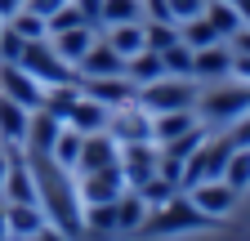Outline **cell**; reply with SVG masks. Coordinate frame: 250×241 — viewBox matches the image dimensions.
<instances>
[{
    "mask_svg": "<svg viewBox=\"0 0 250 241\" xmlns=\"http://www.w3.org/2000/svg\"><path fill=\"white\" fill-rule=\"evenodd\" d=\"M27 165L36 174V201L45 210V219L67 241H85V228H81V210L85 205H81V192H76V170L58 165L49 152H27Z\"/></svg>",
    "mask_w": 250,
    "mask_h": 241,
    "instance_id": "obj_1",
    "label": "cell"
},
{
    "mask_svg": "<svg viewBox=\"0 0 250 241\" xmlns=\"http://www.w3.org/2000/svg\"><path fill=\"white\" fill-rule=\"evenodd\" d=\"M219 219H210L206 210L188 197L183 188L174 197H166L161 205H147V219L139 223V237H179V232H206Z\"/></svg>",
    "mask_w": 250,
    "mask_h": 241,
    "instance_id": "obj_2",
    "label": "cell"
},
{
    "mask_svg": "<svg viewBox=\"0 0 250 241\" xmlns=\"http://www.w3.org/2000/svg\"><path fill=\"white\" fill-rule=\"evenodd\" d=\"M197 94H201V89H197L192 76H156V80L139 85L134 103L147 107V112L156 116V112H183V107H197Z\"/></svg>",
    "mask_w": 250,
    "mask_h": 241,
    "instance_id": "obj_3",
    "label": "cell"
},
{
    "mask_svg": "<svg viewBox=\"0 0 250 241\" xmlns=\"http://www.w3.org/2000/svg\"><path fill=\"white\" fill-rule=\"evenodd\" d=\"M228 157H232V139H228V130L206 134L201 147L183 161V179H179V183H183V188H192V183H206V179H224Z\"/></svg>",
    "mask_w": 250,
    "mask_h": 241,
    "instance_id": "obj_4",
    "label": "cell"
},
{
    "mask_svg": "<svg viewBox=\"0 0 250 241\" xmlns=\"http://www.w3.org/2000/svg\"><path fill=\"white\" fill-rule=\"evenodd\" d=\"M18 63L36 76L41 85H67V80H81L76 76V67L62 58L54 45H49V36H41V40H27L22 45V54H18Z\"/></svg>",
    "mask_w": 250,
    "mask_h": 241,
    "instance_id": "obj_5",
    "label": "cell"
},
{
    "mask_svg": "<svg viewBox=\"0 0 250 241\" xmlns=\"http://www.w3.org/2000/svg\"><path fill=\"white\" fill-rule=\"evenodd\" d=\"M241 112H250V85H219L214 80V89L197 94V116L206 125H228Z\"/></svg>",
    "mask_w": 250,
    "mask_h": 241,
    "instance_id": "obj_6",
    "label": "cell"
},
{
    "mask_svg": "<svg viewBox=\"0 0 250 241\" xmlns=\"http://www.w3.org/2000/svg\"><path fill=\"white\" fill-rule=\"evenodd\" d=\"M107 134L116 143H152V112L139 107L134 99L107 112Z\"/></svg>",
    "mask_w": 250,
    "mask_h": 241,
    "instance_id": "obj_7",
    "label": "cell"
},
{
    "mask_svg": "<svg viewBox=\"0 0 250 241\" xmlns=\"http://www.w3.org/2000/svg\"><path fill=\"white\" fill-rule=\"evenodd\" d=\"M0 94L14 99V103H22L27 112H36L41 99H45V85L31 76L22 63H0Z\"/></svg>",
    "mask_w": 250,
    "mask_h": 241,
    "instance_id": "obj_8",
    "label": "cell"
},
{
    "mask_svg": "<svg viewBox=\"0 0 250 241\" xmlns=\"http://www.w3.org/2000/svg\"><path fill=\"white\" fill-rule=\"evenodd\" d=\"M9 147V170H5V188H0V201H36V174L27 165L22 143H5Z\"/></svg>",
    "mask_w": 250,
    "mask_h": 241,
    "instance_id": "obj_9",
    "label": "cell"
},
{
    "mask_svg": "<svg viewBox=\"0 0 250 241\" xmlns=\"http://www.w3.org/2000/svg\"><path fill=\"white\" fill-rule=\"evenodd\" d=\"M76 192H81V205H89V201H116L125 192V174H121V165L85 170V174H76Z\"/></svg>",
    "mask_w": 250,
    "mask_h": 241,
    "instance_id": "obj_10",
    "label": "cell"
},
{
    "mask_svg": "<svg viewBox=\"0 0 250 241\" xmlns=\"http://www.w3.org/2000/svg\"><path fill=\"white\" fill-rule=\"evenodd\" d=\"M232 76V45L228 40H214V45H201L192 49V80H228Z\"/></svg>",
    "mask_w": 250,
    "mask_h": 241,
    "instance_id": "obj_11",
    "label": "cell"
},
{
    "mask_svg": "<svg viewBox=\"0 0 250 241\" xmlns=\"http://www.w3.org/2000/svg\"><path fill=\"white\" fill-rule=\"evenodd\" d=\"M156 161H161V152H156V143H121V174H125V188H139L143 179L156 174Z\"/></svg>",
    "mask_w": 250,
    "mask_h": 241,
    "instance_id": "obj_12",
    "label": "cell"
},
{
    "mask_svg": "<svg viewBox=\"0 0 250 241\" xmlns=\"http://www.w3.org/2000/svg\"><path fill=\"white\" fill-rule=\"evenodd\" d=\"M183 192L192 197L210 219H219V223L232 215V205H237V197H241V192H232V188L224 183V179H206V183H192V188H183Z\"/></svg>",
    "mask_w": 250,
    "mask_h": 241,
    "instance_id": "obj_13",
    "label": "cell"
},
{
    "mask_svg": "<svg viewBox=\"0 0 250 241\" xmlns=\"http://www.w3.org/2000/svg\"><path fill=\"white\" fill-rule=\"evenodd\" d=\"M125 72V54H116L103 36H94V45L76 58V76H121Z\"/></svg>",
    "mask_w": 250,
    "mask_h": 241,
    "instance_id": "obj_14",
    "label": "cell"
},
{
    "mask_svg": "<svg viewBox=\"0 0 250 241\" xmlns=\"http://www.w3.org/2000/svg\"><path fill=\"white\" fill-rule=\"evenodd\" d=\"M116 157H121V143L107 134V130H94V134H85V143H81V157H76V174H85V170H103V165H116Z\"/></svg>",
    "mask_w": 250,
    "mask_h": 241,
    "instance_id": "obj_15",
    "label": "cell"
},
{
    "mask_svg": "<svg viewBox=\"0 0 250 241\" xmlns=\"http://www.w3.org/2000/svg\"><path fill=\"white\" fill-rule=\"evenodd\" d=\"M81 94H89V99H99V103H107V107H121V103H130L134 94H139V85L130 80V76H85L81 80Z\"/></svg>",
    "mask_w": 250,
    "mask_h": 241,
    "instance_id": "obj_16",
    "label": "cell"
},
{
    "mask_svg": "<svg viewBox=\"0 0 250 241\" xmlns=\"http://www.w3.org/2000/svg\"><path fill=\"white\" fill-rule=\"evenodd\" d=\"M5 223H9V241H22V237H36L49 219L41 201H5Z\"/></svg>",
    "mask_w": 250,
    "mask_h": 241,
    "instance_id": "obj_17",
    "label": "cell"
},
{
    "mask_svg": "<svg viewBox=\"0 0 250 241\" xmlns=\"http://www.w3.org/2000/svg\"><path fill=\"white\" fill-rule=\"evenodd\" d=\"M85 241H112L116 237V201H89L81 210Z\"/></svg>",
    "mask_w": 250,
    "mask_h": 241,
    "instance_id": "obj_18",
    "label": "cell"
},
{
    "mask_svg": "<svg viewBox=\"0 0 250 241\" xmlns=\"http://www.w3.org/2000/svg\"><path fill=\"white\" fill-rule=\"evenodd\" d=\"M58 134H62V120L49 116L45 107H36V112H31V120H27V139H22V147H27V152H54Z\"/></svg>",
    "mask_w": 250,
    "mask_h": 241,
    "instance_id": "obj_19",
    "label": "cell"
},
{
    "mask_svg": "<svg viewBox=\"0 0 250 241\" xmlns=\"http://www.w3.org/2000/svg\"><path fill=\"white\" fill-rule=\"evenodd\" d=\"M107 112H112L107 103L81 94V99L72 103V112H67V120H62V125H72V130H81V134H94V130H107Z\"/></svg>",
    "mask_w": 250,
    "mask_h": 241,
    "instance_id": "obj_20",
    "label": "cell"
},
{
    "mask_svg": "<svg viewBox=\"0 0 250 241\" xmlns=\"http://www.w3.org/2000/svg\"><path fill=\"white\" fill-rule=\"evenodd\" d=\"M201 125L197 107H183V112H156L152 116V143H166V139H179L183 130Z\"/></svg>",
    "mask_w": 250,
    "mask_h": 241,
    "instance_id": "obj_21",
    "label": "cell"
},
{
    "mask_svg": "<svg viewBox=\"0 0 250 241\" xmlns=\"http://www.w3.org/2000/svg\"><path fill=\"white\" fill-rule=\"evenodd\" d=\"M99 36L116 49V54H139L143 49V18H134V22H112V27H99Z\"/></svg>",
    "mask_w": 250,
    "mask_h": 241,
    "instance_id": "obj_22",
    "label": "cell"
},
{
    "mask_svg": "<svg viewBox=\"0 0 250 241\" xmlns=\"http://www.w3.org/2000/svg\"><path fill=\"white\" fill-rule=\"evenodd\" d=\"M94 36H99V27H85V22H81V27H67V32L49 36V45H54V49H58L62 58H67L72 67H76V58H81V54H85V49L94 45Z\"/></svg>",
    "mask_w": 250,
    "mask_h": 241,
    "instance_id": "obj_23",
    "label": "cell"
},
{
    "mask_svg": "<svg viewBox=\"0 0 250 241\" xmlns=\"http://www.w3.org/2000/svg\"><path fill=\"white\" fill-rule=\"evenodd\" d=\"M147 219V201L134 192V188H125L121 197H116V237H125V232H139V223Z\"/></svg>",
    "mask_w": 250,
    "mask_h": 241,
    "instance_id": "obj_24",
    "label": "cell"
},
{
    "mask_svg": "<svg viewBox=\"0 0 250 241\" xmlns=\"http://www.w3.org/2000/svg\"><path fill=\"white\" fill-rule=\"evenodd\" d=\"M27 120H31V112L22 103L0 94V143H22L27 139Z\"/></svg>",
    "mask_w": 250,
    "mask_h": 241,
    "instance_id": "obj_25",
    "label": "cell"
},
{
    "mask_svg": "<svg viewBox=\"0 0 250 241\" xmlns=\"http://www.w3.org/2000/svg\"><path fill=\"white\" fill-rule=\"evenodd\" d=\"M81 99V80H67V85H45V99H41V107L49 112V116H58V120H67V112H72V103Z\"/></svg>",
    "mask_w": 250,
    "mask_h": 241,
    "instance_id": "obj_26",
    "label": "cell"
},
{
    "mask_svg": "<svg viewBox=\"0 0 250 241\" xmlns=\"http://www.w3.org/2000/svg\"><path fill=\"white\" fill-rule=\"evenodd\" d=\"M125 76H130L134 85H147V80H156V76H166V67H161V54H152V49L130 54V58H125Z\"/></svg>",
    "mask_w": 250,
    "mask_h": 241,
    "instance_id": "obj_27",
    "label": "cell"
},
{
    "mask_svg": "<svg viewBox=\"0 0 250 241\" xmlns=\"http://www.w3.org/2000/svg\"><path fill=\"white\" fill-rule=\"evenodd\" d=\"M179 40L192 45V49H201V45H214V40H224V36L214 32V22H210L206 14H197V18H183V22H179Z\"/></svg>",
    "mask_w": 250,
    "mask_h": 241,
    "instance_id": "obj_28",
    "label": "cell"
},
{
    "mask_svg": "<svg viewBox=\"0 0 250 241\" xmlns=\"http://www.w3.org/2000/svg\"><path fill=\"white\" fill-rule=\"evenodd\" d=\"M206 18L214 22V32L224 36V40H228L237 27H241V14H237V5H232V0H206Z\"/></svg>",
    "mask_w": 250,
    "mask_h": 241,
    "instance_id": "obj_29",
    "label": "cell"
},
{
    "mask_svg": "<svg viewBox=\"0 0 250 241\" xmlns=\"http://www.w3.org/2000/svg\"><path fill=\"white\" fill-rule=\"evenodd\" d=\"M224 183L232 192H246L250 188V147H232V157L224 165Z\"/></svg>",
    "mask_w": 250,
    "mask_h": 241,
    "instance_id": "obj_30",
    "label": "cell"
},
{
    "mask_svg": "<svg viewBox=\"0 0 250 241\" xmlns=\"http://www.w3.org/2000/svg\"><path fill=\"white\" fill-rule=\"evenodd\" d=\"M174 40H179V22H147V18H143V49L161 54V49H170Z\"/></svg>",
    "mask_w": 250,
    "mask_h": 241,
    "instance_id": "obj_31",
    "label": "cell"
},
{
    "mask_svg": "<svg viewBox=\"0 0 250 241\" xmlns=\"http://www.w3.org/2000/svg\"><path fill=\"white\" fill-rule=\"evenodd\" d=\"M81 143H85V134H81V130L62 125V134H58V143H54V152H49V157H54L58 165H67V170H72V165H76V157H81Z\"/></svg>",
    "mask_w": 250,
    "mask_h": 241,
    "instance_id": "obj_32",
    "label": "cell"
},
{
    "mask_svg": "<svg viewBox=\"0 0 250 241\" xmlns=\"http://www.w3.org/2000/svg\"><path fill=\"white\" fill-rule=\"evenodd\" d=\"M161 67H166V76H192V45L174 40L170 49H161Z\"/></svg>",
    "mask_w": 250,
    "mask_h": 241,
    "instance_id": "obj_33",
    "label": "cell"
},
{
    "mask_svg": "<svg viewBox=\"0 0 250 241\" xmlns=\"http://www.w3.org/2000/svg\"><path fill=\"white\" fill-rule=\"evenodd\" d=\"M134 18H143V0H103V22H99V27L134 22Z\"/></svg>",
    "mask_w": 250,
    "mask_h": 241,
    "instance_id": "obj_34",
    "label": "cell"
},
{
    "mask_svg": "<svg viewBox=\"0 0 250 241\" xmlns=\"http://www.w3.org/2000/svg\"><path fill=\"white\" fill-rule=\"evenodd\" d=\"M134 192H139L147 205H161L166 197H174V192H179V183H174V179H166V174H152V179H143Z\"/></svg>",
    "mask_w": 250,
    "mask_h": 241,
    "instance_id": "obj_35",
    "label": "cell"
},
{
    "mask_svg": "<svg viewBox=\"0 0 250 241\" xmlns=\"http://www.w3.org/2000/svg\"><path fill=\"white\" fill-rule=\"evenodd\" d=\"M85 18H81V9H76V0H67V5H58L49 18H45V32L49 36H58V32H67V27H81ZM89 27V22H85Z\"/></svg>",
    "mask_w": 250,
    "mask_h": 241,
    "instance_id": "obj_36",
    "label": "cell"
},
{
    "mask_svg": "<svg viewBox=\"0 0 250 241\" xmlns=\"http://www.w3.org/2000/svg\"><path fill=\"white\" fill-rule=\"evenodd\" d=\"M5 22L14 27L22 40H41V36H49V32H45V18H41V14H31V9H18V14L5 18Z\"/></svg>",
    "mask_w": 250,
    "mask_h": 241,
    "instance_id": "obj_37",
    "label": "cell"
},
{
    "mask_svg": "<svg viewBox=\"0 0 250 241\" xmlns=\"http://www.w3.org/2000/svg\"><path fill=\"white\" fill-rule=\"evenodd\" d=\"M22 45H27V40L14 32V27H9V22H0V63H18Z\"/></svg>",
    "mask_w": 250,
    "mask_h": 241,
    "instance_id": "obj_38",
    "label": "cell"
},
{
    "mask_svg": "<svg viewBox=\"0 0 250 241\" xmlns=\"http://www.w3.org/2000/svg\"><path fill=\"white\" fill-rule=\"evenodd\" d=\"M228 139H232V147H250V112L228 120Z\"/></svg>",
    "mask_w": 250,
    "mask_h": 241,
    "instance_id": "obj_39",
    "label": "cell"
},
{
    "mask_svg": "<svg viewBox=\"0 0 250 241\" xmlns=\"http://www.w3.org/2000/svg\"><path fill=\"white\" fill-rule=\"evenodd\" d=\"M170 14H174V22L197 18V14H206V0H170Z\"/></svg>",
    "mask_w": 250,
    "mask_h": 241,
    "instance_id": "obj_40",
    "label": "cell"
},
{
    "mask_svg": "<svg viewBox=\"0 0 250 241\" xmlns=\"http://www.w3.org/2000/svg\"><path fill=\"white\" fill-rule=\"evenodd\" d=\"M143 18H147V22H174L170 0H143Z\"/></svg>",
    "mask_w": 250,
    "mask_h": 241,
    "instance_id": "obj_41",
    "label": "cell"
},
{
    "mask_svg": "<svg viewBox=\"0 0 250 241\" xmlns=\"http://www.w3.org/2000/svg\"><path fill=\"white\" fill-rule=\"evenodd\" d=\"M76 9H81V18H85L89 27L103 22V0H76Z\"/></svg>",
    "mask_w": 250,
    "mask_h": 241,
    "instance_id": "obj_42",
    "label": "cell"
},
{
    "mask_svg": "<svg viewBox=\"0 0 250 241\" xmlns=\"http://www.w3.org/2000/svg\"><path fill=\"white\" fill-rule=\"evenodd\" d=\"M232 76H237L241 85H250V54H237V49H232Z\"/></svg>",
    "mask_w": 250,
    "mask_h": 241,
    "instance_id": "obj_43",
    "label": "cell"
},
{
    "mask_svg": "<svg viewBox=\"0 0 250 241\" xmlns=\"http://www.w3.org/2000/svg\"><path fill=\"white\" fill-rule=\"evenodd\" d=\"M58 5H67V0H27V5L22 9H31V14H41V18H49Z\"/></svg>",
    "mask_w": 250,
    "mask_h": 241,
    "instance_id": "obj_44",
    "label": "cell"
},
{
    "mask_svg": "<svg viewBox=\"0 0 250 241\" xmlns=\"http://www.w3.org/2000/svg\"><path fill=\"white\" fill-rule=\"evenodd\" d=\"M228 45H232L237 54H250V27H246V22H241V27H237V32L228 36Z\"/></svg>",
    "mask_w": 250,
    "mask_h": 241,
    "instance_id": "obj_45",
    "label": "cell"
},
{
    "mask_svg": "<svg viewBox=\"0 0 250 241\" xmlns=\"http://www.w3.org/2000/svg\"><path fill=\"white\" fill-rule=\"evenodd\" d=\"M31 241H67V237H62V232H58L54 223H45V228H41L36 237H31Z\"/></svg>",
    "mask_w": 250,
    "mask_h": 241,
    "instance_id": "obj_46",
    "label": "cell"
},
{
    "mask_svg": "<svg viewBox=\"0 0 250 241\" xmlns=\"http://www.w3.org/2000/svg\"><path fill=\"white\" fill-rule=\"evenodd\" d=\"M22 5H27V0H0V18H14Z\"/></svg>",
    "mask_w": 250,
    "mask_h": 241,
    "instance_id": "obj_47",
    "label": "cell"
},
{
    "mask_svg": "<svg viewBox=\"0 0 250 241\" xmlns=\"http://www.w3.org/2000/svg\"><path fill=\"white\" fill-rule=\"evenodd\" d=\"M5 170H9V147L0 143V188H5Z\"/></svg>",
    "mask_w": 250,
    "mask_h": 241,
    "instance_id": "obj_48",
    "label": "cell"
},
{
    "mask_svg": "<svg viewBox=\"0 0 250 241\" xmlns=\"http://www.w3.org/2000/svg\"><path fill=\"white\" fill-rule=\"evenodd\" d=\"M232 5H237V14H241V22L250 27V0H232Z\"/></svg>",
    "mask_w": 250,
    "mask_h": 241,
    "instance_id": "obj_49",
    "label": "cell"
},
{
    "mask_svg": "<svg viewBox=\"0 0 250 241\" xmlns=\"http://www.w3.org/2000/svg\"><path fill=\"white\" fill-rule=\"evenodd\" d=\"M0 241H9V223H5V201H0Z\"/></svg>",
    "mask_w": 250,
    "mask_h": 241,
    "instance_id": "obj_50",
    "label": "cell"
},
{
    "mask_svg": "<svg viewBox=\"0 0 250 241\" xmlns=\"http://www.w3.org/2000/svg\"><path fill=\"white\" fill-rule=\"evenodd\" d=\"M22 241H31V237H22Z\"/></svg>",
    "mask_w": 250,
    "mask_h": 241,
    "instance_id": "obj_51",
    "label": "cell"
},
{
    "mask_svg": "<svg viewBox=\"0 0 250 241\" xmlns=\"http://www.w3.org/2000/svg\"><path fill=\"white\" fill-rule=\"evenodd\" d=\"M0 22H5V18H0Z\"/></svg>",
    "mask_w": 250,
    "mask_h": 241,
    "instance_id": "obj_52",
    "label": "cell"
}]
</instances>
